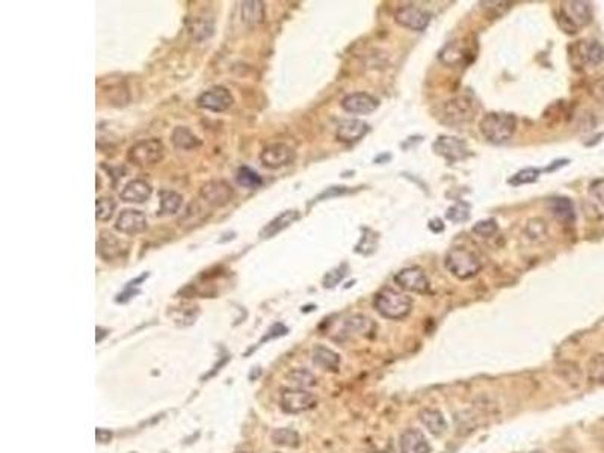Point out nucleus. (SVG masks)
<instances>
[{
	"label": "nucleus",
	"mask_w": 604,
	"mask_h": 453,
	"mask_svg": "<svg viewBox=\"0 0 604 453\" xmlns=\"http://www.w3.org/2000/svg\"><path fill=\"white\" fill-rule=\"evenodd\" d=\"M282 411L289 414H301L313 410L317 405V397L302 388H286L280 396Z\"/></svg>",
	"instance_id": "0eeeda50"
},
{
	"label": "nucleus",
	"mask_w": 604,
	"mask_h": 453,
	"mask_svg": "<svg viewBox=\"0 0 604 453\" xmlns=\"http://www.w3.org/2000/svg\"><path fill=\"white\" fill-rule=\"evenodd\" d=\"M115 208H116V203L114 201L112 198H109V197L98 198L97 203H96V210H97L96 217L102 222L109 221L114 216Z\"/></svg>",
	"instance_id": "f704fd0d"
},
{
	"label": "nucleus",
	"mask_w": 604,
	"mask_h": 453,
	"mask_svg": "<svg viewBox=\"0 0 604 453\" xmlns=\"http://www.w3.org/2000/svg\"><path fill=\"white\" fill-rule=\"evenodd\" d=\"M432 147L438 156L444 158L449 163L461 162L470 156V150L465 141L456 138V136H438Z\"/></svg>",
	"instance_id": "6e6552de"
},
{
	"label": "nucleus",
	"mask_w": 604,
	"mask_h": 453,
	"mask_svg": "<svg viewBox=\"0 0 604 453\" xmlns=\"http://www.w3.org/2000/svg\"><path fill=\"white\" fill-rule=\"evenodd\" d=\"M236 180H237V183H239L241 186L248 187V189H257L263 183V180L257 174V172H255L251 168H248V167H242V168L237 169Z\"/></svg>",
	"instance_id": "473e14b6"
},
{
	"label": "nucleus",
	"mask_w": 604,
	"mask_h": 453,
	"mask_svg": "<svg viewBox=\"0 0 604 453\" xmlns=\"http://www.w3.org/2000/svg\"><path fill=\"white\" fill-rule=\"evenodd\" d=\"M539 174H541V171L535 169V168H526L523 171L517 172V174L509 178V185L512 186H521V185H529V183H535L538 180Z\"/></svg>",
	"instance_id": "c9c22d12"
},
{
	"label": "nucleus",
	"mask_w": 604,
	"mask_h": 453,
	"mask_svg": "<svg viewBox=\"0 0 604 453\" xmlns=\"http://www.w3.org/2000/svg\"><path fill=\"white\" fill-rule=\"evenodd\" d=\"M271 440L273 444H277V446H282V447H298L301 444L299 433L294 429H289V428L275 429L271 435Z\"/></svg>",
	"instance_id": "c85d7f7f"
},
{
	"label": "nucleus",
	"mask_w": 604,
	"mask_h": 453,
	"mask_svg": "<svg viewBox=\"0 0 604 453\" xmlns=\"http://www.w3.org/2000/svg\"><path fill=\"white\" fill-rule=\"evenodd\" d=\"M375 328L373 322L369 319V317L361 316V314H355L351 316L349 319H346L343 323L342 328V335L343 337H352V335H365L368 332H372Z\"/></svg>",
	"instance_id": "b1692460"
},
{
	"label": "nucleus",
	"mask_w": 604,
	"mask_h": 453,
	"mask_svg": "<svg viewBox=\"0 0 604 453\" xmlns=\"http://www.w3.org/2000/svg\"><path fill=\"white\" fill-rule=\"evenodd\" d=\"M552 213L556 220H559L564 224H573L575 221V208L570 198L566 197H554L548 203Z\"/></svg>",
	"instance_id": "5701e85b"
},
{
	"label": "nucleus",
	"mask_w": 604,
	"mask_h": 453,
	"mask_svg": "<svg viewBox=\"0 0 604 453\" xmlns=\"http://www.w3.org/2000/svg\"><path fill=\"white\" fill-rule=\"evenodd\" d=\"M400 453H431V444L418 429H407L400 435Z\"/></svg>",
	"instance_id": "dca6fc26"
},
{
	"label": "nucleus",
	"mask_w": 604,
	"mask_h": 453,
	"mask_svg": "<svg viewBox=\"0 0 604 453\" xmlns=\"http://www.w3.org/2000/svg\"><path fill=\"white\" fill-rule=\"evenodd\" d=\"M262 165L269 169H278L282 167L290 165L295 160V150L287 144L275 142L269 144L263 148L260 154Z\"/></svg>",
	"instance_id": "1a4fd4ad"
},
{
	"label": "nucleus",
	"mask_w": 604,
	"mask_h": 453,
	"mask_svg": "<svg viewBox=\"0 0 604 453\" xmlns=\"http://www.w3.org/2000/svg\"><path fill=\"white\" fill-rule=\"evenodd\" d=\"M395 18L400 26L408 27V29L417 31V32L425 31L429 22H431V15H429L426 11H423L422 8L414 5L400 6L395 14Z\"/></svg>",
	"instance_id": "ddd939ff"
},
{
	"label": "nucleus",
	"mask_w": 604,
	"mask_h": 453,
	"mask_svg": "<svg viewBox=\"0 0 604 453\" xmlns=\"http://www.w3.org/2000/svg\"><path fill=\"white\" fill-rule=\"evenodd\" d=\"M499 231V225L494 220H483L476 222L473 227V233L481 236V238H491Z\"/></svg>",
	"instance_id": "58836bf2"
},
{
	"label": "nucleus",
	"mask_w": 604,
	"mask_h": 453,
	"mask_svg": "<svg viewBox=\"0 0 604 453\" xmlns=\"http://www.w3.org/2000/svg\"><path fill=\"white\" fill-rule=\"evenodd\" d=\"M165 148L159 139H144L132 145L127 159L136 167H150L163 159Z\"/></svg>",
	"instance_id": "423d86ee"
},
{
	"label": "nucleus",
	"mask_w": 604,
	"mask_h": 453,
	"mask_svg": "<svg viewBox=\"0 0 604 453\" xmlns=\"http://www.w3.org/2000/svg\"><path fill=\"white\" fill-rule=\"evenodd\" d=\"M579 47L584 62L592 63V66H598V63L604 61V47L598 41L596 40L582 41Z\"/></svg>",
	"instance_id": "bb28decb"
},
{
	"label": "nucleus",
	"mask_w": 604,
	"mask_h": 453,
	"mask_svg": "<svg viewBox=\"0 0 604 453\" xmlns=\"http://www.w3.org/2000/svg\"><path fill=\"white\" fill-rule=\"evenodd\" d=\"M476 111H478V105H476V100L473 97L458 95L441 105L440 112H438V120L443 124L458 127L471 121Z\"/></svg>",
	"instance_id": "7ed1b4c3"
},
{
	"label": "nucleus",
	"mask_w": 604,
	"mask_h": 453,
	"mask_svg": "<svg viewBox=\"0 0 604 453\" xmlns=\"http://www.w3.org/2000/svg\"><path fill=\"white\" fill-rule=\"evenodd\" d=\"M151 192L153 189L149 181H145L142 178H136L129 181V183L124 186V189L121 190V199L126 203L141 204L144 201H147V199L151 197Z\"/></svg>",
	"instance_id": "6ab92c4d"
},
{
	"label": "nucleus",
	"mask_w": 604,
	"mask_h": 453,
	"mask_svg": "<svg viewBox=\"0 0 604 453\" xmlns=\"http://www.w3.org/2000/svg\"><path fill=\"white\" fill-rule=\"evenodd\" d=\"M587 374L591 383L604 384V353H596L589 358Z\"/></svg>",
	"instance_id": "7c9ffc66"
},
{
	"label": "nucleus",
	"mask_w": 604,
	"mask_h": 453,
	"mask_svg": "<svg viewBox=\"0 0 604 453\" xmlns=\"http://www.w3.org/2000/svg\"><path fill=\"white\" fill-rule=\"evenodd\" d=\"M181 203H183V197L180 194L174 192V190H162L158 215L168 216V215L177 213L179 208L181 207Z\"/></svg>",
	"instance_id": "cd10ccee"
},
{
	"label": "nucleus",
	"mask_w": 604,
	"mask_h": 453,
	"mask_svg": "<svg viewBox=\"0 0 604 453\" xmlns=\"http://www.w3.org/2000/svg\"><path fill=\"white\" fill-rule=\"evenodd\" d=\"M97 332H98V335H97V339H96V340H97V343H100V341H102V340L106 337V335H107V331L103 330V328H100V326H98V328H97Z\"/></svg>",
	"instance_id": "49530a36"
},
{
	"label": "nucleus",
	"mask_w": 604,
	"mask_h": 453,
	"mask_svg": "<svg viewBox=\"0 0 604 453\" xmlns=\"http://www.w3.org/2000/svg\"><path fill=\"white\" fill-rule=\"evenodd\" d=\"M373 304L381 316L391 321L405 319L413 310V299L388 287L379 290L375 296Z\"/></svg>",
	"instance_id": "f03ea898"
},
{
	"label": "nucleus",
	"mask_w": 604,
	"mask_h": 453,
	"mask_svg": "<svg viewBox=\"0 0 604 453\" xmlns=\"http://www.w3.org/2000/svg\"><path fill=\"white\" fill-rule=\"evenodd\" d=\"M346 274H347V265H346V263H343V265L337 266V268L331 269L329 272H326L325 277H324V281H322L324 287L325 289L335 287L346 277Z\"/></svg>",
	"instance_id": "4c0bfd02"
},
{
	"label": "nucleus",
	"mask_w": 604,
	"mask_h": 453,
	"mask_svg": "<svg viewBox=\"0 0 604 453\" xmlns=\"http://www.w3.org/2000/svg\"><path fill=\"white\" fill-rule=\"evenodd\" d=\"M589 195L604 207V178L592 181L589 186Z\"/></svg>",
	"instance_id": "ea45409f"
},
{
	"label": "nucleus",
	"mask_w": 604,
	"mask_h": 453,
	"mask_svg": "<svg viewBox=\"0 0 604 453\" xmlns=\"http://www.w3.org/2000/svg\"><path fill=\"white\" fill-rule=\"evenodd\" d=\"M596 94L598 95V98H603V100H604V80H603V82H598V84H597V86H596Z\"/></svg>",
	"instance_id": "a18cd8bd"
},
{
	"label": "nucleus",
	"mask_w": 604,
	"mask_h": 453,
	"mask_svg": "<svg viewBox=\"0 0 604 453\" xmlns=\"http://www.w3.org/2000/svg\"><path fill=\"white\" fill-rule=\"evenodd\" d=\"M347 192V189L345 187V186H331V187H328L326 190H324L322 194H320L315 201H322V199H326V198H333V197H338V195H343V194H346Z\"/></svg>",
	"instance_id": "a19ab883"
},
{
	"label": "nucleus",
	"mask_w": 604,
	"mask_h": 453,
	"mask_svg": "<svg viewBox=\"0 0 604 453\" xmlns=\"http://www.w3.org/2000/svg\"><path fill=\"white\" fill-rule=\"evenodd\" d=\"M364 231H365V234L361 236L358 245L355 247V252L363 254V256H370V254H373L375 249H377L378 234L369 230V229H365Z\"/></svg>",
	"instance_id": "72a5a7b5"
},
{
	"label": "nucleus",
	"mask_w": 604,
	"mask_h": 453,
	"mask_svg": "<svg viewBox=\"0 0 604 453\" xmlns=\"http://www.w3.org/2000/svg\"><path fill=\"white\" fill-rule=\"evenodd\" d=\"M241 15L242 22L254 27L264 20V3L259 2V0H248V2H242L241 5Z\"/></svg>",
	"instance_id": "393cba45"
},
{
	"label": "nucleus",
	"mask_w": 604,
	"mask_h": 453,
	"mask_svg": "<svg viewBox=\"0 0 604 453\" xmlns=\"http://www.w3.org/2000/svg\"><path fill=\"white\" fill-rule=\"evenodd\" d=\"M124 247L126 245L120 239H116L112 233L103 231L97 242V252L103 260L111 261L123 256L126 251Z\"/></svg>",
	"instance_id": "f3484780"
},
{
	"label": "nucleus",
	"mask_w": 604,
	"mask_h": 453,
	"mask_svg": "<svg viewBox=\"0 0 604 453\" xmlns=\"http://www.w3.org/2000/svg\"><path fill=\"white\" fill-rule=\"evenodd\" d=\"M570 163V160L568 159H564V160H556V162H553V165L552 167H548V168H545V171H554V169H557V168H562V167H565V165H568Z\"/></svg>",
	"instance_id": "c03bdc74"
},
{
	"label": "nucleus",
	"mask_w": 604,
	"mask_h": 453,
	"mask_svg": "<svg viewBox=\"0 0 604 453\" xmlns=\"http://www.w3.org/2000/svg\"><path fill=\"white\" fill-rule=\"evenodd\" d=\"M444 265L451 274L460 279L473 278L481 270V261L474 252L465 248H452L447 252Z\"/></svg>",
	"instance_id": "20e7f679"
},
{
	"label": "nucleus",
	"mask_w": 604,
	"mask_h": 453,
	"mask_svg": "<svg viewBox=\"0 0 604 453\" xmlns=\"http://www.w3.org/2000/svg\"><path fill=\"white\" fill-rule=\"evenodd\" d=\"M299 220V212L298 210H286L280 213L277 217L266 224L260 231V239H272L273 236H277L282 230L289 229V227Z\"/></svg>",
	"instance_id": "aec40b11"
},
{
	"label": "nucleus",
	"mask_w": 604,
	"mask_h": 453,
	"mask_svg": "<svg viewBox=\"0 0 604 453\" xmlns=\"http://www.w3.org/2000/svg\"><path fill=\"white\" fill-rule=\"evenodd\" d=\"M199 107L207 109L212 112H224L227 109H230L234 103V98L230 91L225 86H213L210 88L206 93L201 94L197 100Z\"/></svg>",
	"instance_id": "9b49d317"
},
{
	"label": "nucleus",
	"mask_w": 604,
	"mask_h": 453,
	"mask_svg": "<svg viewBox=\"0 0 604 453\" xmlns=\"http://www.w3.org/2000/svg\"><path fill=\"white\" fill-rule=\"evenodd\" d=\"M517 130V118L505 112H491L481 121V133L491 144H505L511 141Z\"/></svg>",
	"instance_id": "f257e3e1"
},
{
	"label": "nucleus",
	"mask_w": 604,
	"mask_h": 453,
	"mask_svg": "<svg viewBox=\"0 0 604 453\" xmlns=\"http://www.w3.org/2000/svg\"><path fill=\"white\" fill-rule=\"evenodd\" d=\"M369 132V125L361 120H345L337 127L335 136L340 142L352 144L364 138Z\"/></svg>",
	"instance_id": "a211bd4d"
},
{
	"label": "nucleus",
	"mask_w": 604,
	"mask_h": 453,
	"mask_svg": "<svg viewBox=\"0 0 604 453\" xmlns=\"http://www.w3.org/2000/svg\"><path fill=\"white\" fill-rule=\"evenodd\" d=\"M446 217L449 221L455 222V224H461V222H467L470 220V208L467 204H455L452 206L449 210L446 212Z\"/></svg>",
	"instance_id": "e433bc0d"
},
{
	"label": "nucleus",
	"mask_w": 604,
	"mask_h": 453,
	"mask_svg": "<svg viewBox=\"0 0 604 453\" xmlns=\"http://www.w3.org/2000/svg\"><path fill=\"white\" fill-rule=\"evenodd\" d=\"M287 334V328L282 323H275L272 326V328L269 330V332L264 335V337L262 339V343L263 341H268V340H271V339H277V337H281V335H286Z\"/></svg>",
	"instance_id": "79ce46f5"
},
{
	"label": "nucleus",
	"mask_w": 604,
	"mask_h": 453,
	"mask_svg": "<svg viewBox=\"0 0 604 453\" xmlns=\"http://www.w3.org/2000/svg\"><path fill=\"white\" fill-rule=\"evenodd\" d=\"M379 102L368 93H354L342 100V107L346 112L356 115H368L377 111Z\"/></svg>",
	"instance_id": "2eb2a0df"
},
{
	"label": "nucleus",
	"mask_w": 604,
	"mask_h": 453,
	"mask_svg": "<svg viewBox=\"0 0 604 453\" xmlns=\"http://www.w3.org/2000/svg\"><path fill=\"white\" fill-rule=\"evenodd\" d=\"M524 233L530 240L543 242L547 239V234H548L547 224L544 220H541V217H534V220L527 221Z\"/></svg>",
	"instance_id": "2f4dec72"
},
{
	"label": "nucleus",
	"mask_w": 604,
	"mask_h": 453,
	"mask_svg": "<svg viewBox=\"0 0 604 453\" xmlns=\"http://www.w3.org/2000/svg\"><path fill=\"white\" fill-rule=\"evenodd\" d=\"M287 379L295 388H302V390L315 387L317 384L316 376L307 369H294L292 371H289Z\"/></svg>",
	"instance_id": "c756f323"
},
{
	"label": "nucleus",
	"mask_w": 604,
	"mask_h": 453,
	"mask_svg": "<svg viewBox=\"0 0 604 453\" xmlns=\"http://www.w3.org/2000/svg\"><path fill=\"white\" fill-rule=\"evenodd\" d=\"M559 15V24L566 33H575L579 27L592 22V6L588 2H566Z\"/></svg>",
	"instance_id": "39448f33"
},
{
	"label": "nucleus",
	"mask_w": 604,
	"mask_h": 453,
	"mask_svg": "<svg viewBox=\"0 0 604 453\" xmlns=\"http://www.w3.org/2000/svg\"><path fill=\"white\" fill-rule=\"evenodd\" d=\"M418 419L423 423L425 428L432 435H435V437H441L447 429L444 415L438 410H434V408H425V410L420 411Z\"/></svg>",
	"instance_id": "4be33fe9"
},
{
	"label": "nucleus",
	"mask_w": 604,
	"mask_h": 453,
	"mask_svg": "<svg viewBox=\"0 0 604 453\" xmlns=\"http://www.w3.org/2000/svg\"><path fill=\"white\" fill-rule=\"evenodd\" d=\"M311 360H313L317 367L326 371H337L338 367H340V357H338V353L326 346H322V344H317V346L313 348Z\"/></svg>",
	"instance_id": "412c9836"
},
{
	"label": "nucleus",
	"mask_w": 604,
	"mask_h": 453,
	"mask_svg": "<svg viewBox=\"0 0 604 453\" xmlns=\"http://www.w3.org/2000/svg\"><path fill=\"white\" fill-rule=\"evenodd\" d=\"M395 281L399 287L407 292L413 293H426L429 290V279L423 269L420 268H405L395 275Z\"/></svg>",
	"instance_id": "f8f14e48"
},
{
	"label": "nucleus",
	"mask_w": 604,
	"mask_h": 453,
	"mask_svg": "<svg viewBox=\"0 0 604 453\" xmlns=\"http://www.w3.org/2000/svg\"><path fill=\"white\" fill-rule=\"evenodd\" d=\"M199 197L206 204L212 207H224L232 203L234 198V189L224 180H212L199 189Z\"/></svg>",
	"instance_id": "9d476101"
},
{
	"label": "nucleus",
	"mask_w": 604,
	"mask_h": 453,
	"mask_svg": "<svg viewBox=\"0 0 604 453\" xmlns=\"http://www.w3.org/2000/svg\"><path fill=\"white\" fill-rule=\"evenodd\" d=\"M147 216H145L142 212L139 210H133V208H127V210H123L121 215L118 216L115 229L118 231H121L123 234H139L142 231L147 230Z\"/></svg>",
	"instance_id": "4468645a"
},
{
	"label": "nucleus",
	"mask_w": 604,
	"mask_h": 453,
	"mask_svg": "<svg viewBox=\"0 0 604 453\" xmlns=\"http://www.w3.org/2000/svg\"><path fill=\"white\" fill-rule=\"evenodd\" d=\"M96 437H97L98 443H109L112 440V432L107 431V429H103V428H98L96 432Z\"/></svg>",
	"instance_id": "37998d69"
},
{
	"label": "nucleus",
	"mask_w": 604,
	"mask_h": 453,
	"mask_svg": "<svg viewBox=\"0 0 604 453\" xmlns=\"http://www.w3.org/2000/svg\"><path fill=\"white\" fill-rule=\"evenodd\" d=\"M172 144L179 150H194L201 145V141L192 133L188 127H176L172 132Z\"/></svg>",
	"instance_id": "a878e982"
}]
</instances>
